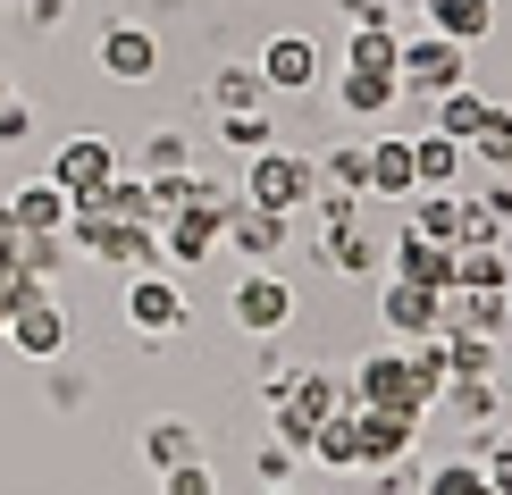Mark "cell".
Instances as JSON below:
<instances>
[{
  "label": "cell",
  "mask_w": 512,
  "mask_h": 495,
  "mask_svg": "<svg viewBox=\"0 0 512 495\" xmlns=\"http://www.w3.org/2000/svg\"><path fill=\"white\" fill-rule=\"evenodd\" d=\"M336 101H345L353 118H387L403 101V76H378V68H345L336 76Z\"/></svg>",
  "instance_id": "2e32d148"
},
{
  "label": "cell",
  "mask_w": 512,
  "mask_h": 495,
  "mask_svg": "<svg viewBox=\"0 0 512 495\" xmlns=\"http://www.w3.org/2000/svg\"><path fill=\"white\" fill-rule=\"evenodd\" d=\"M26 126H34V118H26V101H0V143H17Z\"/></svg>",
  "instance_id": "e575fe53"
},
{
  "label": "cell",
  "mask_w": 512,
  "mask_h": 495,
  "mask_svg": "<svg viewBox=\"0 0 512 495\" xmlns=\"http://www.w3.org/2000/svg\"><path fill=\"white\" fill-rule=\"evenodd\" d=\"M412 437H420V420H403V412H370V403H353V445H361V470H395L403 454H412Z\"/></svg>",
  "instance_id": "5b68a950"
},
{
  "label": "cell",
  "mask_w": 512,
  "mask_h": 495,
  "mask_svg": "<svg viewBox=\"0 0 512 495\" xmlns=\"http://www.w3.org/2000/svg\"><path fill=\"white\" fill-rule=\"evenodd\" d=\"M261 84H269V93H311V84H319V42L311 34H277L261 51Z\"/></svg>",
  "instance_id": "30bf717a"
},
{
  "label": "cell",
  "mask_w": 512,
  "mask_h": 495,
  "mask_svg": "<svg viewBox=\"0 0 512 495\" xmlns=\"http://www.w3.org/2000/svg\"><path fill=\"white\" fill-rule=\"evenodd\" d=\"M227 319H236L244 336H277V328H286V319H294V286H286V277H277V269H252L244 286L227 294Z\"/></svg>",
  "instance_id": "3957f363"
},
{
  "label": "cell",
  "mask_w": 512,
  "mask_h": 495,
  "mask_svg": "<svg viewBox=\"0 0 512 495\" xmlns=\"http://www.w3.org/2000/svg\"><path fill=\"white\" fill-rule=\"evenodd\" d=\"M269 495H303V487H269Z\"/></svg>",
  "instance_id": "8d00e7d4"
},
{
  "label": "cell",
  "mask_w": 512,
  "mask_h": 495,
  "mask_svg": "<svg viewBox=\"0 0 512 495\" xmlns=\"http://www.w3.org/2000/svg\"><path fill=\"white\" fill-rule=\"evenodd\" d=\"M471 160H487V168H512V110H504V101H496V110H487L479 143H471Z\"/></svg>",
  "instance_id": "4dcf8cb0"
},
{
  "label": "cell",
  "mask_w": 512,
  "mask_h": 495,
  "mask_svg": "<svg viewBox=\"0 0 512 495\" xmlns=\"http://www.w3.org/2000/svg\"><path fill=\"white\" fill-rule=\"evenodd\" d=\"M370 193H378V202H412V193H420L412 135H378V143H370Z\"/></svg>",
  "instance_id": "5bb4252c"
},
{
  "label": "cell",
  "mask_w": 512,
  "mask_h": 495,
  "mask_svg": "<svg viewBox=\"0 0 512 495\" xmlns=\"http://www.w3.org/2000/svg\"><path fill=\"white\" fill-rule=\"evenodd\" d=\"M437 412H454V420H471V428H496V378H445Z\"/></svg>",
  "instance_id": "44dd1931"
},
{
  "label": "cell",
  "mask_w": 512,
  "mask_h": 495,
  "mask_svg": "<svg viewBox=\"0 0 512 495\" xmlns=\"http://www.w3.org/2000/svg\"><path fill=\"white\" fill-rule=\"evenodd\" d=\"M261 68H219V84H210V101H219V110H261Z\"/></svg>",
  "instance_id": "f546056e"
},
{
  "label": "cell",
  "mask_w": 512,
  "mask_h": 495,
  "mask_svg": "<svg viewBox=\"0 0 512 495\" xmlns=\"http://www.w3.org/2000/svg\"><path fill=\"white\" fill-rule=\"evenodd\" d=\"M462 160H471V152H462L454 135H437V126H429V135H412V168H420V185H454V177H462Z\"/></svg>",
  "instance_id": "7402d4cb"
},
{
  "label": "cell",
  "mask_w": 512,
  "mask_h": 495,
  "mask_svg": "<svg viewBox=\"0 0 512 495\" xmlns=\"http://www.w3.org/2000/svg\"><path fill=\"white\" fill-rule=\"evenodd\" d=\"M219 135L236 143V152H269V118H261V110H227V118H219Z\"/></svg>",
  "instance_id": "1f68e13d"
},
{
  "label": "cell",
  "mask_w": 512,
  "mask_h": 495,
  "mask_svg": "<svg viewBox=\"0 0 512 495\" xmlns=\"http://www.w3.org/2000/svg\"><path fill=\"white\" fill-rule=\"evenodd\" d=\"M395 277L403 286H429V294H454V244H429V235L403 227L395 235Z\"/></svg>",
  "instance_id": "8fae6325"
},
{
  "label": "cell",
  "mask_w": 512,
  "mask_h": 495,
  "mask_svg": "<svg viewBox=\"0 0 512 495\" xmlns=\"http://www.w3.org/2000/svg\"><path fill=\"white\" fill-rule=\"evenodd\" d=\"M118 177V152L101 135H76V143H59V160H51V185L68 193V202H84V193H101Z\"/></svg>",
  "instance_id": "8992f818"
},
{
  "label": "cell",
  "mask_w": 512,
  "mask_h": 495,
  "mask_svg": "<svg viewBox=\"0 0 512 495\" xmlns=\"http://www.w3.org/2000/svg\"><path fill=\"white\" fill-rule=\"evenodd\" d=\"M244 202H261V210H303V202H319V160H303V152H252V168H244Z\"/></svg>",
  "instance_id": "6da1fadb"
},
{
  "label": "cell",
  "mask_w": 512,
  "mask_h": 495,
  "mask_svg": "<svg viewBox=\"0 0 512 495\" xmlns=\"http://www.w3.org/2000/svg\"><path fill=\"white\" fill-rule=\"evenodd\" d=\"M445 370L454 378H496V336H445Z\"/></svg>",
  "instance_id": "83f0119b"
},
{
  "label": "cell",
  "mask_w": 512,
  "mask_h": 495,
  "mask_svg": "<svg viewBox=\"0 0 512 495\" xmlns=\"http://www.w3.org/2000/svg\"><path fill=\"white\" fill-rule=\"evenodd\" d=\"M412 235H429V244H462V193L454 185H420Z\"/></svg>",
  "instance_id": "d6986e66"
},
{
  "label": "cell",
  "mask_w": 512,
  "mask_h": 495,
  "mask_svg": "<svg viewBox=\"0 0 512 495\" xmlns=\"http://www.w3.org/2000/svg\"><path fill=\"white\" fill-rule=\"evenodd\" d=\"M437 303H445V294H429V286H403V277H387V286H378V319H387V336H395V344L437 336Z\"/></svg>",
  "instance_id": "ba28073f"
},
{
  "label": "cell",
  "mask_w": 512,
  "mask_h": 495,
  "mask_svg": "<svg viewBox=\"0 0 512 495\" xmlns=\"http://www.w3.org/2000/svg\"><path fill=\"white\" fill-rule=\"evenodd\" d=\"M311 462H328V470H361V445H353V403L336 420H319V437H311Z\"/></svg>",
  "instance_id": "cb8c5ba5"
},
{
  "label": "cell",
  "mask_w": 512,
  "mask_h": 495,
  "mask_svg": "<svg viewBox=\"0 0 512 495\" xmlns=\"http://www.w3.org/2000/svg\"><path fill=\"white\" fill-rule=\"evenodd\" d=\"M152 177H185V135H152Z\"/></svg>",
  "instance_id": "836d02e7"
},
{
  "label": "cell",
  "mask_w": 512,
  "mask_h": 495,
  "mask_svg": "<svg viewBox=\"0 0 512 495\" xmlns=\"http://www.w3.org/2000/svg\"><path fill=\"white\" fill-rule=\"evenodd\" d=\"M126 319H135L143 336H177V328H185V294H177V277H152V269H143L135 286H126Z\"/></svg>",
  "instance_id": "9c48e42d"
},
{
  "label": "cell",
  "mask_w": 512,
  "mask_h": 495,
  "mask_svg": "<svg viewBox=\"0 0 512 495\" xmlns=\"http://www.w3.org/2000/svg\"><path fill=\"white\" fill-rule=\"evenodd\" d=\"M160 495H219V487H210L202 462H177V470H160Z\"/></svg>",
  "instance_id": "d6a6232c"
},
{
  "label": "cell",
  "mask_w": 512,
  "mask_h": 495,
  "mask_svg": "<svg viewBox=\"0 0 512 495\" xmlns=\"http://www.w3.org/2000/svg\"><path fill=\"white\" fill-rule=\"evenodd\" d=\"M420 26L471 51V42H487V34H496V0H420Z\"/></svg>",
  "instance_id": "7c38bea8"
},
{
  "label": "cell",
  "mask_w": 512,
  "mask_h": 495,
  "mask_svg": "<svg viewBox=\"0 0 512 495\" xmlns=\"http://www.w3.org/2000/svg\"><path fill=\"white\" fill-rule=\"evenodd\" d=\"M9 336H17V353L51 361L59 344H68V311H59L51 294H34V303H17V311H9Z\"/></svg>",
  "instance_id": "4fadbf2b"
},
{
  "label": "cell",
  "mask_w": 512,
  "mask_h": 495,
  "mask_svg": "<svg viewBox=\"0 0 512 495\" xmlns=\"http://www.w3.org/2000/svg\"><path fill=\"white\" fill-rule=\"evenodd\" d=\"M487 110H496V101H487V93H471V84H454V93H437V135H454L462 143V152H471V143H479V126H487Z\"/></svg>",
  "instance_id": "e0dca14e"
},
{
  "label": "cell",
  "mask_w": 512,
  "mask_h": 495,
  "mask_svg": "<svg viewBox=\"0 0 512 495\" xmlns=\"http://www.w3.org/2000/svg\"><path fill=\"white\" fill-rule=\"evenodd\" d=\"M9 210H17V227H26V235H59L76 202H68V193H59L51 177H42V185H17V202H9Z\"/></svg>",
  "instance_id": "ac0fdd59"
},
{
  "label": "cell",
  "mask_w": 512,
  "mask_h": 495,
  "mask_svg": "<svg viewBox=\"0 0 512 495\" xmlns=\"http://www.w3.org/2000/svg\"><path fill=\"white\" fill-rule=\"evenodd\" d=\"M219 244H227V210H202V202H185V210H168V219H160V252H168L177 269L210 261Z\"/></svg>",
  "instance_id": "277c9868"
},
{
  "label": "cell",
  "mask_w": 512,
  "mask_h": 495,
  "mask_svg": "<svg viewBox=\"0 0 512 495\" xmlns=\"http://www.w3.org/2000/svg\"><path fill=\"white\" fill-rule=\"evenodd\" d=\"M328 261L361 277V269H378V244H370V235H361L353 219H336V227H328Z\"/></svg>",
  "instance_id": "f1b7e54d"
},
{
  "label": "cell",
  "mask_w": 512,
  "mask_h": 495,
  "mask_svg": "<svg viewBox=\"0 0 512 495\" xmlns=\"http://www.w3.org/2000/svg\"><path fill=\"white\" fill-rule=\"evenodd\" d=\"M286 227H294L286 210H261V202H227V244H236L252 269H269L277 252H286Z\"/></svg>",
  "instance_id": "52a82bcc"
},
{
  "label": "cell",
  "mask_w": 512,
  "mask_h": 495,
  "mask_svg": "<svg viewBox=\"0 0 512 495\" xmlns=\"http://www.w3.org/2000/svg\"><path fill=\"white\" fill-rule=\"evenodd\" d=\"M395 59H403V34H395V26H353L345 68H378V76H395Z\"/></svg>",
  "instance_id": "603a6c76"
},
{
  "label": "cell",
  "mask_w": 512,
  "mask_h": 495,
  "mask_svg": "<svg viewBox=\"0 0 512 495\" xmlns=\"http://www.w3.org/2000/svg\"><path fill=\"white\" fill-rule=\"evenodd\" d=\"M286 470H294V454H286V445H261V479L277 487V479H286Z\"/></svg>",
  "instance_id": "d590c367"
},
{
  "label": "cell",
  "mask_w": 512,
  "mask_h": 495,
  "mask_svg": "<svg viewBox=\"0 0 512 495\" xmlns=\"http://www.w3.org/2000/svg\"><path fill=\"white\" fill-rule=\"evenodd\" d=\"M395 76H403V93L437 101V93H454V84H471V51H462V42H445V34H429V26H420L412 42H403Z\"/></svg>",
  "instance_id": "7a4b0ae2"
},
{
  "label": "cell",
  "mask_w": 512,
  "mask_h": 495,
  "mask_svg": "<svg viewBox=\"0 0 512 495\" xmlns=\"http://www.w3.org/2000/svg\"><path fill=\"white\" fill-rule=\"evenodd\" d=\"M420 495H496V479H487V462L454 454V462H437V470H429V487H420Z\"/></svg>",
  "instance_id": "d4e9b609"
},
{
  "label": "cell",
  "mask_w": 512,
  "mask_h": 495,
  "mask_svg": "<svg viewBox=\"0 0 512 495\" xmlns=\"http://www.w3.org/2000/svg\"><path fill=\"white\" fill-rule=\"evenodd\" d=\"M319 185H328V193H370V143L328 152V160H319Z\"/></svg>",
  "instance_id": "484cf974"
},
{
  "label": "cell",
  "mask_w": 512,
  "mask_h": 495,
  "mask_svg": "<svg viewBox=\"0 0 512 495\" xmlns=\"http://www.w3.org/2000/svg\"><path fill=\"white\" fill-rule=\"evenodd\" d=\"M454 286H471V294H504L512 286V261L496 244H454Z\"/></svg>",
  "instance_id": "ffe728a7"
},
{
  "label": "cell",
  "mask_w": 512,
  "mask_h": 495,
  "mask_svg": "<svg viewBox=\"0 0 512 495\" xmlns=\"http://www.w3.org/2000/svg\"><path fill=\"white\" fill-rule=\"evenodd\" d=\"M101 68H110L118 84H143L160 68V42H152V26H110L101 34Z\"/></svg>",
  "instance_id": "9a60e30c"
},
{
  "label": "cell",
  "mask_w": 512,
  "mask_h": 495,
  "mask_svg": "<svg viewBox=\"0 0 512 495\" xmlns=\"http://www.w3.org/2000/svg\"><path fill=\"white\" fill-rule=\"evenodd\" d=\"M143 454H152L160 470H177V462H202V454H194V428H185V420H152V428H143Z\"/></svg>",
  "instance_id": "4316f807"
}]
</instances>
